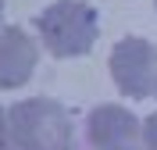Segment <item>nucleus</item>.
I'll return each mask as SVG.
<instances>
[{
    "label": "nucleus",
    "instance_id": "nucleus-3",
    "mask_svg": "<svg viewBox=\"0 0 157 150\" xmlns=\"http://www.w3.org/2000/svg\"><path fill=\"white\" fill-rule=\"evenodd\" d=\"M111 75L114 86L132 100L157 93V47L139 36H125L111 50Z\"/></svg>",
    "mask_w": 157,
    "mask_h": 150
},
{
    "label": "nucleus",
    "instance_id": "nucleus-7",
    "mask_svg": "<svg viewBox=\"0 0 157 150\" xmlns=\"http://www.w3.org/2000/svg\"><path fill=\"white\" fill-rule=\"evenodd\" d=\"M4 143H7V114L0 111V150H4Z\"/></svg>",
    "mask_w": 157,
    "mask_h": 150
},
{
    "label": "nucleus",
    "instance_id": "nucleus-6",
    "mask_svg": "<svg viewBox=\"0 0 157 150\" xmlns=\"http://www.w3.org/2000/svg\"><path fill=\"white\" fill-rule=\"evenodd\" d=\"M143 150H157V114L143 121Z\"/></svg>",
    "mask_w": 157,
    "mask_h": 150
},
{
    "label": "nucleus",
    "instance_id": "nucleus-5",
    "mask_svg": "<svg viewBox=\"0 0 157 150\" xmlns=\"http://www.w3.org/2000/svg\"><path fill=\"white\" fill-rule=\"evenodd\" d=\"M39 61V47L29 40V32L18 25L0 29V90H14L29 82L32 68Z\"/></svg>",
    "mask_w": 157,
    "mask_h": 150
},
{
    "label": "nucleus",
    "instance_id": "nucleus-1",
    "mask_svg": "<svg viewBox=\"0 0 157 150\" xmlns=\"http://www.w3.org/2000/svg\"><path fill=\"white\" fill-rule=\"evenodd\" d=\"M7 140L18 150H71V118L47 97L21 100L7 111Z\"/></svg>",
    "mask_w": 157,
    "mask_h": 150
},
{
    "label": "nucleus",
    "instance_id": "nucleus-4",
    "mask_svg": "<svg viewBox=\"0 0 157 150\" xmlns=\"http://www.w3.org/2000/svg\"><path fill=\"white\" fill-rule=\"evenodd\" d=\"M86 129L97 150H143V125L125 107H114V104L93 107Z\"/></svg>",
    "mask_w": 157,
    "mask_h": 150
},
{
    "label": "nucleus",
    "instance_id": "nucleus-8",
    "mask_svg": "<svg viewBox=\"0 0 157 150\" xmlns=\"http://www.w3.org/2000/svg\"><path fill=\"white\" fill-rule=\"evenodd\" d=\"M0 14H4V0H0Z\"/></svg>",
    "mask_w": 157,
    "mask_h": 150
},
{
    "label": "nucleus",
    "instance_id": "nucleus-2",
    "mask_svg": "<svg viewBox=\"0 0 157 150\" xmlns=\"http://www.w3.org/2000/svg\"><path fill=\"white\" fill-rule=\"evenodd\" d=\"M36 29H39L43 47L54 57H78V54L93 50L100 25H97V11L89 4H82V0H57V4L39 11Z\"/></svg>",
    "mask_w": 157,
    "mask_h": 150
}]
</instances>
